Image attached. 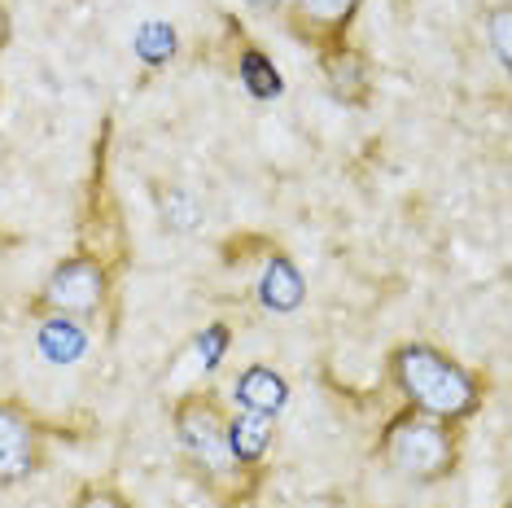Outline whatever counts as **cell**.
<instances>
[{
    "label": "cell",
    "instance_id": "obj_15",
    "mask_svg": "<svg viewBox=\"0 0 512 508\" xmlns=\"http://www.w3.org/2000/svg\"><path fill=\"white\" fill-rule=\"evenodd\" d=\"M254 9H263V14H272V9H285V0H250Z\"/></svg>",
    "mask_w": 512,
    "mask_h": 508
},
{
    "label": "cell",
    "instance_id": "obj_14",
    "mask_svg": "<svg viewBox=\"0 0 512 508\" xmlns=\"http://www.w3.org/2000/svg\"><path fill=\"white\" fill-rule=\"evenodd\" d=\"M9 40H14V18H9V5L0 0V53L9 49Z\"/></svg>",
    "mask_w": 512,
    "mask_h": 508
},
{
    "label": "cell",
    "instance_id": "obj_5",
    "mask_svg": "<svg viewBox=\"0 0 512 508\" xmlns=\"http://www.w3.org/2000/svg\"><path fill=\"white\" fill-rule=\"evenodd\" d=\"M44 438L49 430L27 403L0 399V491L18 487L44 469Z\"/></svg>",
    "mask_w": 512,
    "mask_h": 508
},
{
    "label": "cell",
    "instance_id": "obj_12",
    "mask_svg": "<svg viewBox=\"0 0 512 508\" xmlns=\"http://www.w3.org/2000/svg\"><path fill=\"white\" fill-rule=\"evenodd\" d=\"M71 508H136V504L127 500L114 482H84V487L75 491Z\"/></svg>",
    "mask_w": 512,
    "mask_h": 508
},
{
    "label": "cell",
    "instance_id": "obj_2",
    "mask_svg": "<svg viewBox=\"0 0 512 508\" xmlns=\"http://www.w3.org/2000/svg\"><path fill=\"white\" fill-rule=\"evenodd\" d=\"M386 377L407 408L464 425L486 408V373H477L434 342H399L386 355Z\"/></svg>",
    "mask_w": 512,
    "mask_h": 508
},
{
    "label": "cell",
    "instance_id": "obj_11",
    "mask_svg": "<svg viewBox=\"0 0 512 508\" xmlns=\"http://www.w3.org/2000/svg\"><path fill=\"white\" fill-rule=\"evenodd\" d=\"M237 71H241V79H246V88L254 92V97H281V71H276V62L267 57L259 44H246L241 49V62H237Z\"/></svg>",
    "mask_w": 512,
    "mask_h": 508
},
{
    "label": "cell",
    "instance_id": "obj_1",
    "mask_svg": "<svg viewBox=\"0 0 512 508\" xmlns=\"http://www.w3.org/2000/svg\"><path fill=\"white\" fill-rule=\"evenodd\" d=\"M228 417H232V408L215 390H189V395H180L171 403V430H176V447L189 473L202 482V491L219 508H246L254 504L263 482H254L237 465V456H232Z\"/></svg>",
    "mask_w": 512,
    "mask_h": 508
},
{
    "label": "cell",
    "instance_id": "obj_7",
    "mask_svg": "<svg viewBox=\"0 0 512 508\" xmlns=\"http://www.w3.org/2000/svg\"><path fill=\"white\" fill-rule=\"evenodd\" d=\"M359 9L364 0H285V27L298 44L320 53L329 44L351 40Z\"/></svg>",
    "mask_w": 512,
    "mask_h": 508
},
{
    "label": "cell",
    "instance_id": "obj_8",
    "mask_svg": "<svg viewBox=\"0 0 512 508\" xmlns=\"http://www.w3.org/2000/svg\"><path fill=\"white\" fill-rule=\"evenodd\" d=\"M228 443H232V456H237V465L246 469L254 482H263L267 478V460H272V447H276V421L232 408V417H228Z\"/></svg>",
    "mask_w": 512,
    "mask_h": 508
},
{
    "label": "cell",
    "instance_id": "obj_4",
    "mask_svg": "<svg viewBox=\"0 0 512 508\" xmlns=\"http://www.w3.org/2000/svg\"><path fill=\"white\" fill-rule=\"evenodd\" d=\"M106 303H110L106 259L92 250H75L49 268L27 311L36 320H53V325H88V320H97L106 311Z\"/></svg>",
    "mask_w": 512,
    "mask_h": 508
},
{
    "label": "cell",
    "instance_id": "obj_13",
    "mask_svg": "<svg viewBox=\"0 0 512 508\" xmlns=\"http://www.w3.org/2000/svg\"><path fill=\"white\" fill-rule=\"evenodd\" d=\"M491 44H495V57H499V66H508V5H495L491 9Z\"/></svg>",
    "mask_w": 512,
    "mask_h": 508
},
{
    "label": "cell",
    "instance_id": "obj_10",
    "mask_svg": "<svg viewBox=\"0 0 512 508\" xmlns=\"http://www.w3.org/2000/svg\"><path fill=\"white\" fill-rule=\"evenodd\" d=\"M302 298H307V281H302L298 263L289 259L285 250H267V263H263V276H259V303L267 311H298Z\"/></svg>",
    "mask_w": 512,
    "mask_h": 508
},
{
    "label": "cell",
    "instance_id": "obj_6",
    "mask_svg": "<svg viewBox=\"0 0 512 508\" xmlns=\"http://www.w3.org/2000/svg\"><path fill=\"white\" fill-rule=\"evenodd\" d=\"M316 62H320L324 92H329L337 106H346V110H368L372 106V97H377V71H372L368 49L342 40V44L320 49Z\"/></svg>",
    "mask_w": 512,
    "mask_h": 508
},
{
    "label": "cell",
    "instance_id": "obj_9",
    "mask_svg": "<svg viewBox=\"0 0 512 508\" xmlns=\"http://www.w3.org/2000/svg\"><path fill=\"white\" fill-rule=\"evenodd\" d=\"M232 399H237L241 412H254V417H281L289 403V381L276 373L272 364H250L241 368L237 381H232Z\"/></svg>",
    "mask_w": 512,
    "mask_h": 508
},
{
    "label": "cell",
    "instance_id": "obj_3",
    "mask_svg": "<svg viewBox=\"0 0 512 508\" xmlns=\"http://www.w3.org/2000/svg\"><path fill=\"white\" fill-rule=\"evenodd\" d=\"M464 456V434L460 425L425 417L416 408H403L386 421L377 434V460L394 478L412 482V487H438L460 469Z\"/></svg>",
    "mask_w": 512,
    "mask_h": 508
}]
</instances>
